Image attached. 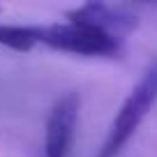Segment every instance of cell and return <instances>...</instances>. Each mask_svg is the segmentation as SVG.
Instances as JSON below:
<instances>
[{
  "label": "cell",
  "mask_w": 157,
  "mask_h": 157,
  "mask_svg": "<svg viewBox=\"0 0 157 157\" xmlns=\"http://www.w3.org/2000/svg\"><path fill=\"white\" fill-rule=\"evenodd\" d=\"M67 21L95 25V28H102L106 33L116 35V37H120L125 30H132L136 25V16H132L125 7H113L106 2H86L78 10L69 12Z\"/></svg>",
  "instance_id": "277c9868"
},
{
  "label": "cell",
  "mask_w": 157,
  "mask_h": 157,
  "mask_svg": "<svg viewBox=\"0 0 157 157\" xmlns=\"http://www.w3.org/2000/svg\"><path fill=\"white\" fill-rule=\"evenodd\" d=\"M39 42V28L33 25H7L0 23V46L25 53Z\"/></svg>",
  "instance_id": "5b68a950"
},
{
  "label": "cell",
  "mask_w": 157,
  "mask_h": 157,
  "mask_svg": "<svg viewBox=\"0 0 157 157\" xmlns=\"http://www.w3.org/2000/svg\"><path fill=\"white\" fill-rule=\"evenodd\" d=\"M155 102H157V60L146 67L139 83L132 88L120 111L116 113L111 127H109V134L102 143L99 157H116L123 150L125 143L132 139V134L143 123V118L148 116V111L155 106Z\"/></svg>",
  "instance_id": "6da1fadb"
},
{
  "label": "cell",
  "mask_w": 157,
  "mask_h": 157,
  "mask_svg": "<svg viewBox=\"0 0 157 157\" xmlns=\"http://www.w3.org/2000/svg\"><path fill=\"white\" fill-rule=\"evenodd\" d=\"M39 42L51 49L78 56H116L120 51V37L78 21L39 28Z\"/></svg>",
  "instance_id": "7a4b0ae2"
},
{
  "label": "cell",
  "mask_w": 157,
  "mask_h": 157,
  "mask_svg": "<svg viewBox=\"0 0 157 157\" xmlns=\"http://www.w3.org/2000/svg\"><path fill=\"white\" fill-rule=\"evenodd\" d=\"M81 99L76 93H67L53 104L46 120L44 136V157H69L74 141V129L78 120Z\"/></svg>",
  "instance_id": "3957f363"
}]
</instances>
